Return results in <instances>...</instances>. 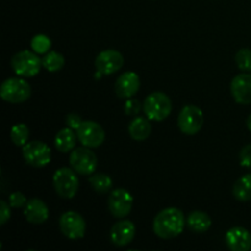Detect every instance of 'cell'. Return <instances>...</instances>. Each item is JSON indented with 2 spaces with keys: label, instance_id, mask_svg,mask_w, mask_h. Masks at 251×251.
Returning <instances> with one entry per match:
<instances>
[{
  "label": "cell",
  "instance_id": "1",
  "mask_svg": "<svg viewBox=\"0 0 251 251\" xmlns=\"http://www.w3.org/2000/svg\"><path fill=\"white\" fill-rule=\"evenodd\" d=\"M186 221L183 211L176 207L162 210L153 220V232L162 239H173L183 233Z\"/></svg>",
  "mask_w": 251,
  "mask_h": 251
},
{
  "label": "cell",
  "instance_id": "2",
  "mask_svg": "<svg viewBox=\"0 0 251 251\" xmlns=\"http://www.w3.org/2000/svg\"><path fill=\"white\" fill-rule=\"evenodd\" d=\"M142 109L150 120L162 122L172 113V100L166 93L153 92L144 100Z\"/></svg>",
  "mask_w": 251,
  "mask_h": 251
},
{
  "label": "cell",
  "instance_id": "3",
  "mask_svg": "<svg viewBox=\"0 0 251 251\" xmlns=\"http://www.w3.org/2000/svg\"><path fill=\"white\" fill-rule=\"evenodd\" d=\"M0 97L5 102L17 104L26 102L31 97V86L26 80L20 77H10L1 83L0 87Z\"/></svg>",
  "mask_w": 251,
  "mask_h": 251
},
{
  "label": "cell",
  "instance_id": "4",
  "mask_svg": "<svg viewBox=\"0 0 251 251\" xmlns=\"http://www.w3.org/2000/svg\"><path fill=\"white\" fill-rule=\"evenodd\" d=\"M53 185L60 198L73 199L77 194L80 186L77 173L68 167L59 168L53 176Z\"/></svg>",
  "mask_w": 251,
  "mask_h": 251
},
{
  "label": "cell",
  "instance_id": "5",
  "mask_svg": "<svg viewBox=\"0 0 251 251\" xmlns=\"http://www.w3.org/2000/svg\"><path fill=\"white\" fill-rule=\"evenodd\" d=\"M42 66V59L34 51L21 50L11 59L12 70L21 77H33L39 73Z\"/></svg>",
  "mask_w": 251,
  "mask_h": 251
},
{
  "label": "cell",
  "instance_id": "6",
  "mask_svg": "<svg viewBox=\"0 0 251 251\" xmlns=\"http://www.w3.org/2000/svg\"><path fill=\"white\" fill-rule=\"evenodd\" d=\"M70 166L80 176H91L97 169V156L90 147H78L71 152Z\"/></svg>",
  "mask_w": 251,
  "mask_h": 251
},
{
  "label": "cell",
  "instance_id": "7",
  "mask_svg": "<svg viewBox=\"0 0 251 251\" xmlns=\"http://www.w3.org/2000/svg\"><path fill=\"white\" fill-rule=\"evenodd\" d=\"M22 156L27 164L34 168H42L50 163L51 151L43 141H29L22 146Z\"/></svg>",
  "mask_w": 251,
  "mask_h": 251
},
{
  "label": "cell",
  "instance_id": "8",
  "mask_svg": "<svg viewBox=\"0 0 251 251\" xmlns=\"http://www.w3.org/2000/svg\"><path fill=\"white\" fill-rule=\"evenodd\" d=\"M203 113L199 107L193 104L185 105L178 117V126L185 135H195L202 129Z\"/></svg>",
  "mask_w": 251,
  "mask_h": 251
},
{
  "label": "cell",
  "instance_id": "9",
  "mask_svg": "<svg viewBox=\"0 0 251 251\" xmlns=\"http://www.w3.org/2000/svg\"><path fill=\"white\" fill-rule=\"evenodd\" d=\"M59 226L63 234L69 239L76 240L85 237L86 222L82 216L75 211H68L63 213L59 221Z\"/></svg>",
  "mask_w": 251,
  "mask_h": 251
},
{
  "label": "cell",
  "instance_id": "10",
  "mask_svg": "<svg viewBox=\"0 0 251 251\" xmlns=\"http://www.w3.org/2000/svg\"><path fill=\"white\" fill-rule=\"evenodd\" d=\"M78 141L86 147L96 149L100 147L105 140V132L103 127L98 123L92 120H86L82 122L81 126L76 130Z\"/></svg>",
  "mask_w": 251,
  "mask_h": 251
},
{
  "label": "cell",
  "instance_id": "11",
  "mask_svg": "<svg viewBox=\"0 0 251 251\" xmlns=\"http://www.w3.org/2000/svg\"><path fill=\"white\" fill-rule=\"evenodd\" d=\"M134 198L126 189H115L108 199V208L115 218H124L130 213Z\"/></svg>",
  "mask_w": 251,
  "mask_h": 251
},
{
  "label": "cell",
  "instance_id": "12",
  "mask_svg": "<svg viewBox=\"0 0 251 251\" xmlns=\"http://www.w3.org/2000/svg\"><path fill=\"white\" fill-rule=\"evenodd\" d=\"M95 65L97 71L102 75H112L124 65V56L120 51L114 49H107L100 51L95 60Z\"/></svg>",
  "mask_w": 251,
  "mask_h": 251
},
{
  "label": "cell",
  "instance_id": "13",
  "mask_svg": "<svg viewBox=\"0 0 251 251\" xmlns=\"http://www.w3.org/2000/svg\"><path fill=\"white\" fill-rule=\"evenodd\" d=\"M230 93L239 104L251 103V74L243 73L237 75L230 82Z\"/></svg>",
  "mask_w": 251,
  "mask_h": 251
},
{
  "label": "cell",
  "instance_id": "14",
  "mask_svg": "<svg viewBox=\"0 0 251 251\" xmlns=\"http://www.w3.org/2000/svg\"><path fill=\"white\" fill-rule=\"evenodd\" d=\"M135 225L131 221L123 220L115 223L110 229V240L115 247H125L135 238Z\"/></svg>",
  "mask_w": 251,
  "mask_h": 251
},
{
  "label": "cell",
  "instance_id": "15",
  "mask_svg": "<svg viewBox=\"0 0 251 251\" xmlns=\"http://www.w3.org/2000/svg\"><path fill=\"white\" fill-rule=\"evenodd\" d=\"M226 244L232 251H249L251 249V234L243 227H233L226 234Z\"/></svg>",
  "mask_w": 251,
  "mask_h": 251
},
{
  "label": "cell",
  "instance_id": "16",
  "mask_svg": "<svg viewBox=\"0 0 251 251\" xmlns=\"http://www.w3.org/2000/svg\"><path fill=\"white\" fill-rule=\"evenodd\" d=\"M140 90V77L134 71L120 75L115 82V93L120 98H131Z\"/></svg>",
  "mask_w": 251,
  "mask_h": 251
},
{
  "label": "cell",
  "instance_id": "17",
  "mask_svg": "<svg viewBox=\"0 0 251 251\" xmlns=\"http://www.w3.org/2000/svg\"><path fill=\"white\" fill-rule=\"evenodd\" d=\"M25 218L32 225H42L49 217V208L44 201L39 199H31L27 201L24 210Z\"/></svg>",
  "mask_w": 251,
  "mask_h": 251
},
{
  "label": "cell",
  "instance_id": "18",
  "mask_svg": "<svg viewBox=\"0 0 251 251\" xmlns=\"http://www.w3.org/2000/svg\"><path fill=\"white\" fill-rule=\"evenodd\" d=\"M77 134L74 131L71 127H64L60 131L56 134L55 139H54V145L55 149L59 152L63 153H68V152L73 151L76 146V140H77Z\"/></svg>",
  "mask_w": 251,
  "mask_h": 251
},
{
  "label": "cell",
  "instance_id": "19",
  "mask_svg": "<svg viewBox=\"0 0 251 251\" xmlns=\"http://www.w3.org/2000/svg\"><path fill=\"white\" fill-rule=\"evenodd\" d=\"M152 125L150 123L149 118L137 117L130 123L129 125V134L131 139L136 141H144L151 135Z\"/></svg>",
  "mask_w": 251,
  "mask_h": 251
},
{
  "label": "cell",
  "instance_id": "20",
  "mask_svg": "<svg viewBox=\"0 0 251 251\" xmlns=\"http://www.w3.org/2000/svg\"><path fill=\"white\" fill-rule=\"evenodd\" d=\"M212 221L210 216L202 211H193L186 218V226L194 233H205L210 229Z\"/></svg>",
  "mask_w": 251,
  "mask_h": 251
},
{
  "label": "cell",
  "instance_id": "21",
  "mask_svg": "<svg viewBox=\"0 0 251 251\" xmlns=\"http://www.w3.org/2000/svg\"><path fill=\"white\" fill-rule=\"evenodd\" d=\"M233 196L240 202L251 201V174L240 176L233 185Z\"/></svg>",
  "mask_w": 251,
  "mask_h": 251
},
{
  "label": "cell",
  "instance_id": "22",
  "mask_svg": "<svg viewBox=\"0 0 251 251\" xmlns=\"http://www.w3.org/2000/svg\"><path fill=\"white\" fill-rule=\"evenodd\" d=\"M90 184L93 190L98 194H107L112 190L113 180L109 176L104 173H95L90 176Z\"/></svg>",
  "mask_w": 251,
  "mask_h": 251
},
{
  "label": "cell",
  "instance_id": "23",
  "mask_svg": "<svg viewBox=\"0 0 251 251\" xmlns=\"http://www.w3.org/2000/svg\"><path fill=\"white\" fill-rule=\"evenodd\" d=\"M64 64H65V59L58 51H48L42 58V65H43L46 70L50 71V73H56V71L61 70Z\"/></svg>",
  "mask_w": 251,
  "mask_h": 251
},
{
  "label": "cell",
  "instance_id": "24",
  "mask_svg": "<svg viewBox=\"0 0 251 251\" xmlns=\"http://www.w3.org/2000/svg\"><path fill=\"white\" fill-rule=\"evenodd\" d=\"M29 137V129L26 124L20 123L12 126L11 131H10V139L14 142L16 146H25L28 142Z\"/></svg>",
  "mask_w": 251,
  "mask_h": 251
},
{
  "label": "cell",
  "instance_id": "25",
  "mask_svg": "<svg viewBox=\"0 0 251 251\" xmlns=\"http://www.w3.org/2000/svg\"><path fill=\"white\" fill-rule=\"evenodd\" d=\"M51 47V41L46 34H36L31 39V48L37 54H47Z\"/></svg>",
  "mask_w": 251,
  "mask_h": 251
},
{
  "label": "cell",
  "instance_id": "26",
  "mask_svg": "<svg viewBox=\"0 0 251 251\" xmlns=\"http://www.w3.org/2000/svg\"><path fill=\"white\" fill-rule=\"evenodd\" d=\"M235 63L238 68L244 73H250L251 71V50L250 49H240L235 55Z\"/></svg>",
  "mask_w": 251,
  "mask_h": 251
},
{
  "label": "cell",
  "instance_id": "27",
  "mask_svg": "<svg viewBox=\"0 0 251 251\" xmlns=\"http://www.w3.org/2000/svg\"><path fill=\"white\" fill-rule=\"evenodd\" d=\"M142 109V104L139 100L127 98L124 105V112L126 115H137Z\"/></svg>",
  "mask_w": 251,
  "mask_h": 251
},
{
  "label": "cell",
  "instance_id": "28",
  "mask_svg": "<svg viewBox=\"0 0 251 251\" xmlns=\"http://www.w3.org/2000/svg\"><path fill=\"white\" fill-rule=\"evenodd\" d=\"M9 203L10 206L14 208L24 207V206H26L27 203V199L22 193H20V191H15V193L10 194L9 195Z\"/></svg>",
  "mask_w": 251,
  "mask_h": 251
},
{
  "label": "cell",
  "instance_id": "29",
  "mask_svg": "<svg viewBox=\"0 0 251 251\" xmlns=\"http://www.w3.org/2000/svg\"><path fill=\"white\" fill-rule=\"evenodd\" d=\"M239 159L242 167L251 169V145H247V146L243 147L239 154Z\"/></svg>",
  "mask_w": 251,
  "mask_h": 251
},
{
  "label": "cell",
  "instance_id": "30",
  "mask_svg": "<svg viewBox=\"0 0 251 251\" xmlns=\"http://www.w3.org/2000/svg\"><path fill=\"white\" fill-rule=\"evenodd\" d=\"M10 207L11 206L6 201H0V225L1 226H4L10 220V217H11V210H10Z\"/></svg>",
  "mask_w": 251,
  "mask_h": 251
},
{
  "label": "cell",
  "instance_id": "31",
  "mask_svg": "<svg viewBox=\"0 0 251 251\" xmlns=\"http://www.w3.org/2000/svg\"><path fill=\"white\" fill-rule=\"evenodd\" d=\"M83 120L81 119L80 115L75 114V113H71V114H68L65 118V123L66 125H68L69 127H71V129L74 130H77L78 127L81 126V124H82Z\"/></svg>",
  "mask_w": 251,
  "mask_h": 251
},
{
  "label": "cell",
  "instance_id": "32",
  "mask_svg": "<svg viewBox=\"0 0 251 251\" xmlns=\"http://www.w3.org/2000/svg\"><path fill=\"white\" fill-rule=\"evenodd\" d=\"M247 126H248V129L251 131V114L249 115V118H248V120H247Z\"/></svg>",
  "mask_w": 251,
  "mask_h": 251
}]
</instances>
